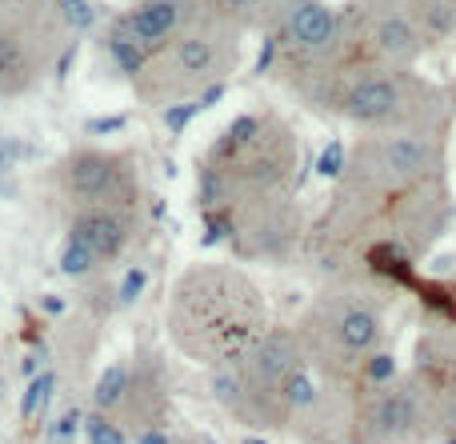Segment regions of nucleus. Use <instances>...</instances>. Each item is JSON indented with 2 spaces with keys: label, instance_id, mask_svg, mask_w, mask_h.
I'll return each mask as SVG.
<instances>
[{
  "label": "nucleus",
  "instance_id": "f257e3e1",
  "mask_svg": "<svg viewBox=\"0 0 456 444\" xmlns=\"http://www.w3.org/2000/svg\"><path fill=\"white\" fill-rule=\"evenodd\" d=\"M452 128L361 133L305 245L332 277L404 280L456 221Z\"/></svg>",
  "mask_w": 456,
  "mask_h": 444
},
{
  "label": "nucleus",
  "instance_id": "f03ea898",
  "mask_svg": "<svg viewBox=\"0 0 456 444\" xmlns=\"http://www.w3.org/2000/svg\"><path fill=\"white\" fill-rule=\"evenodd\" d=\"M268 304L256 280L232 264H192L168 296V336L205 368L240 365L244 352L268 333Z\"/></svg>",
  "mask_w": 456,
  "mask_h": 444
},
{
  "label": "nucleus",
  "instance_id": "7ed1b4c3",
  "mask_svg": "<svg viewBox=\"0 0 456 444\" xmlns=\"http://www.w3.org/2000/svg\"><path fill=\"white\" fill-rule=\"evenodd\" d=\"M300 144L289 120L273 112H240L200 157L197 197L216 216L292 197Z\"/></svg>",
  "mask_w": 456,
  "mask_h": 444
},
{
  "label": "nucleus",
  "instance_id": "20e7f679",
  "mask_svg": "<svg viewBox=\"0 0 456 444\" xmlns=\"http://www.w3.org/2000/svg\"><path fill=\"white\" fill-rule=\"evenodd\" d=\"M305 360L332 389H356L364 365L385 352L388 288L372 277H332L297 320Z\"/></svg>",
  "mask_w": 456,
  "mask_h": 444
},
{
  "label": "nucleus",
  "instance_id": "39448f33",
  "mask_svg": "<svg viewBox=\"0 0 456 444\" xmlns=\"http://www.w3.org/2000/svg\"><path fill=\"white\" fill-rule=\"evenodd\" d=\"M240 36L244 32L224 16L189 24L168 44L152 48L144 72L133 80L136 101L149 109L200 101L213 85H224L228 72L240 64Z\"/></svg>",
  "mask_w": 456,
  "mask_h": 444
},
{
  "label": "nucleus",
  "instance_id": "423d86ee",
  "mask_svg": "<svg viewBox=\"0 0 456 444\" xmlns=\"http://www.w3.org/2000/svg\"><path fill=\"white\" fill-rule=\"evenodd\" d=\"M337 117L361 133H436L456 128V96L417 69L369 64L348 85Z\"/></svg>",
  "mask_w": 456,
  "mask_h": 444
},
{
  "label": "nucleus",
  "instance_id": "0eeeda50",
  "mask_svg": "<svg viewBox=\"0 0 456 444\" xmlns=\"http://www.w3.org/2000/svg\"><path fill=\"white\" fill-rule=\"evenodd\" d=\"M77 40L61 0H0V96H24Z\"/></svg>",
  "mask_w": 456,
  "mask_h": 444
},
{
  "label": "nucleus",
  "instance_id": "6e6552de",
  "mask_svg": "<svg viewBox=\"0 0 456 444\" xmlns=\"http://www.w3.org/2000/svg\"><path fill=\"white\" fill-rule=\"evenodd\" d=\"M56 197L72 216L85 213H125L133 216L136 197H141V176L128 152H104V149H72L64 160H56L53 173Z\"/></svg>",
  "mask_w": 456,
  "mask_h": 444
},
{
  "label": "nucleus",
  "instance_id": "1a4fd4ad",
  "mask_svg": "<svg viewBox=\"0 0 456 444\" xmlns=\"http://www.w3.org/2000/svg\"><path fill=\"white\" fill-rule=\"evenodd\" d=\"M356 397V440L361 444H409L433 440V421L409 373L385 389H364Z\"/></svg>",
  "mask_w": 456,
  "mask_h": 444
},
{
  "label": "nucleus",
  "instance_id": "9d476101",
  "mask_svg": "<svg viewBox=\"0 0 456 444\" xmlns=\"http://www.w3.org/2000/svg\"><path fill=\"white\" fill-rule=\"evenodd\" d=\"M409 381L433 421V437L456 440V333L449 325H433L417 336Z\"/></svg>",
  "mask_w": 456,
  "mask_h": 444
},
{
  "label": "nucleus",
  "instance_id": "9b49d317",
  "mask_svg": "<svg viewBox=\"0 0 456 444\" xmlns=\"http://www.w3.org/2000/svg\"><path fill=\"white\" fill-rule=\"evenodd\" d=\"M356 20H361L364 48L377 64L393 69H417L425 52H433L425 28L409 0H353Z\"/></svg>",
  "mask_w": 456,
  "mask_h": 444
},
{
  "label": "nucleus",
  "instance_id": "f8f14e48",
  "mask_svg": "<svg viewBox=\"0 0 456 444\" xmlns=\"http://www.w3.org/2000/svg\"><path fill=\"white\" fill-rule=\"evenodd\" d=\"M168 413V376H165V365L160 357H149L141 352V360L133 365V384H128V397L120 405V416H125V429H136V432H149V429H160Z\"/></svg>",
  "mask_w": 456,
  "mask_h": 444
},
{
  "label": "nucleus",
  "instance_id": "ddd939ff",
  "mask_svg": "<svg viewBox=\"0 0 456 444\" xmlns=\"http://www.w3.org/2000/svg\"><path fill=\"white\" fill-rule=\"evenodd\" d=\"M69 237L88 245L96 256L104 261H117L120 253L128 248L133 240V216L125 213H85V216H72L69 221Z\"/></svg>",
  "mask_w": 456,
  "mask_h": 444
},
{
  "label": "nucleus",
  "instance_id": "4468645a",
  "mask_svg": "<svg viewBox=\"0 0 456 444\" xmlns=\"http://www.w3.org/2000/svg\"><path fill=\"white\" fill-rule=\"evenodd\" d=\"M104 48H109V56H112V64H117V72L133 85L136 77L144 72V64H149V56H152V48L144 44L141 36H136L133 28H128L125 20H112V28H109V36H104Z\"/></svg>",
  "mask_w": 456,
  "mask_h": 444
},
{
  "label": "nucleus",
  "instance_id": "2eb2a0df",
  "mask_svg": "<svg viewBox=\"0 0 456 444\" xmlns=\"http://www.w3.org/2000/svg\"><path fill=\"white\" fill-rule=\"evenodd\" d=\"M221 12L240 32H248V28L276 32L284 20V0H221Z\"/></svg>",
  "mask_w": 456,
  "mask_h": 444
},
{
  "label": "nucleus",
  "instance_id": "dca6fc26",
  "mask_svg": "<svg viewBox=\"0 0 456 444\" xmlns=\"http://www.w3.org/2000/svg\"><path fill=\"white\" fill-rule=\"evenodd\" d=\"M409 4L433 48L456 40V0H409Z\"/></svg>",
  "mask_w": 456,
  "mask_h": 444
},
{
  "label": "nucleus",
  "instance_id": "f3484780",
  "mask_svg": "<svg viewBox=\"0 0 456 444\" xmlns=\"http://www.w3.org/2000/svg\"><path fill=\"white\" fill-rule=\"evenodd\" d=\"M128 384H133V365H128V360H112L93 389V408L96 413H109V416L120 413V405H125V397H128Z\"/></svg>",
  "mask_w": 456,
  "mask_h": 444
},
{
  "label": "nucleus",
  "instance_id": "a211bd4d",
  "mask_svg": "<svg viewBox=\"0 0 456 444\" xmlns=\"http://www.w3.org/2000/svg\"><path fill=\"white\" fill-rule=\"evenodd\" d=\"M56 392V373H40L24 384V397H20V421H37L45 413L48 397Z\"/></svg>",
  "mask_w": 456,
  "mask_h": 444
},
{
  "label": "nucleus",
  "instance_id": "6ab92c4d",
  "mask_svg": "<svg viewBox=\"0 0 456 444\" xmlns=\"http://www.w3.org/2000/svg\"><path fill=\"white\" fill-rule=\"evenodd\" d=\"M101 264V256L93 253L88 245H80V240H64V248H61V261H56V269L64 272V277H88V272Z\"/></svg>",
  "mask_w": 456,
  "mask_h": 444
},
{
  "label": "nucleus",
  "instance_id": "aec40b11",
  "mask_svg": "<svg viewBox=\"0 0 456 444\" xmlns=\"http://www.w3.org/2000/svg\"><path fill=\"white\" fill-rule=\"evenodd\" d=\"M85 437L88 444H128V429L120 421H112L109 413H88L85 416Z\"/></svg>",
  "mask_w": 456,
  "mask_h": 444
},
{
  "label": "nucleus",
  "instance_id": "412c9836",
  "mask_svg": "<svg viewBox=\"0 0 456 444\" xmlns=\"http://www.w3.org/2000/svg\"><path fill=\"white\" fill-rule=\"evenodd\" d=\"M144 285H149V272H144V269H128L125 277H120V288H117V304H120V309H133V304L141 301Z\"/></svg>",
  "mask_w": 456,
  "mask_h": 444
},
{
  "label": "nucleus",
  "instance_id": "4be33fe9",
  "mask_svg": "<svg viewBox=\"0 0 456 444\" xmlns=\"http://www.w3.org/2000/svg\"><path fill=\"white\" fill-rule=\"evenodd\" d=\"M345 160H348V149L340 141H332L329 149H324V157L316 160V176H324V181H340V173H345Z\"/></svg>",
  "mask_w": 456,
  "mask_h": 444
},
{
  "label": "nucleus",
  "instance_id": "5701e85b",
  "mask_svg": "<svg viewBox=\"0 0 456 444\" xmlns=\"http://www.w3.org/2000/svg\"><path fill=\"white\" fill-rule=\"evenodd\" d=\"M61 8H64V20H69V28L77 32V36L96 24V12H93L88 0H61Z\"/></svg>",
  "mask_w": 456,
  "mask_h": 444
},
{
  "label": "nucleus",
  "instance_id": "b1692460",
  "mask_svg": "<svg viewBox=\"0 0 456 444\" xmlns=\"http://www.w3.org/2000/svg\"><path fill=\"white\" fill-rule=\"evenodd\" d=\"M77 432H85V416L72 408V413H64L61 421L48 429V444H72V437H77Z\"/></svg>",
  "mask_w": 456,
  "mask_h": 444
},
{
  "label": "nucleus",
  "instance_id": "393cba45",
  "mask_svg": "<svg viewBox=\"0 0 456 444\" xmlns=\"http://www.w3.org/2000/svg\"><path fill=\"white\" fill-rule=\"evenodd\" d=\"M24 157H28V144H20V141H0V189H4V181L12 176L16 160H24Z\"/></svg>",
  "mask_w": 456,
  "mask_h": 444
},
{
  "label": "nucleus",
  "instance_id": "a878e982",
  "mask_svg": "<svg viewBox=\"0 0 456 444\" xmlns=\"http://www.w3.org/2000/svg\"><path fill=\"white\" fill-rule=\"evenodd\" d=\"M200 112V104L197 101H189V104H173V109H165V128L168 133H184V128L192 125V117Z\"/></svg>",
  "mask_w": 456,
  "mask_h": 444
},
{
  "label": "nucleus",
  "instance_id": "bb28decb",
  "mask_svg": "<svg viewBox=\"0 0 456 444\" xmlns=\"http://www.w3.org/2000/svg\"><path fill=\"white\" fill-rule=\"evenodd\" d=\"M125 125H128L125 112H112V117L85 120V133H88V136H112V133H125Z\"/></svg>",
  "mask_w": 456,
  "mask_h": 444
},
{
  "label": "nucleus",
  "instance_id": "cd10ccee",
  "mask_svg": "<svg viewBox=\"0 0 456 444\" xmlns=\"http://www.w3.org/2000/svg\"><path fill=\"white\" fill-rule=\"evenodd\" d=\"M77 48H80V40H72V44H69V48H64V52H61V61H56V72H53L56 80H64V77H69L72 61H77Z\"/></svg>",
  "mask_w": 456,
  "mask_h": 444
},
{
  "label": "nucleus",
  "instance_id": "c85d7f7f",
  "mask_svg": "<svg viewBox=\"0 0 456 444\" xmlns=\"http://www.w3.org/2000/svg\"><path fill=\"white\" fill-rule=\"evenodd\" d=\"M136 444H173L165 429H149V432H136Z\"/></svg>",
  "mask_w": 456,
  "mask_h": 444
},
{
  "label": "nucleus",
  "instance_id": "c756f323",
  "mask_svg": "<svg viewBox=\"0 0 456 444\" xmlns=\"http://www.w3.org/2000/svg\"><path fill=\"white\" fill-rule=\"evenodd\" d=\"M221 96H224V85H213L205 96H200L197 104H200V109H208V104H216V101H221Z\"/></svg>",
  "mask_w": 456,
  "mask_h": 444
},
{
  "label": "nucleus",
  "instance_id": "7c9ffc66",
  "mask_svg": "<svg viewBox=\"0 0 456 444\" xmlns=\"http://www.w3.org/2000/svg\"><path fill=\"white\" fill-rule=\"evenodd\" d=\"M40 304H45V312H53V317H61V312H64V301H61V296H45Z\"/></svg>",
  "mask_w": 456,
  "mask_h": 444
},
{
  "label": "nucleus",
  "instance_id": "2f4dec72",
  "mask_svg": "<svg viewBox=\"0 0 456 444\" xmlns=\"http://www.w3.org/2000/svg\"><path fill=\"white\" fill-rule=\"evenodd\" d=\"M20 373L28 376V381H32V376H40V373H37V357H24V360H20Z\"/></svg>",
  "mask_w": 456,
  "mask_h": 444
},
{
  "label": "nucleus",
  "instance_id": "473e14b6",
  "mask_svg": "<svg viewBox=\"0 0 456 444\" xmlns=\"http://www.w3.org/2000/svg\"><path fill=\"white\" fill-rule=\"evenodd\" d=\"M240 444H268V440H265V437H244Z\"/></svg>",
  "mask_w": 456,
  "mask_h": 444
},
{
  "label": "nucleus",
  "instance_id": "72a5a7b5",
  "mask_svg": "<svg viewBox=\"0 0 456 444\" xmlns=\"http://www.w3.org/2000/svg\"><path fill=\"white\" fill-rule=\"evenodd\" d=\"M353 444H361V440H353Z\"/></svg>",
  "mask_w": 456,
  "mask_h": 444
}]
</instances>
